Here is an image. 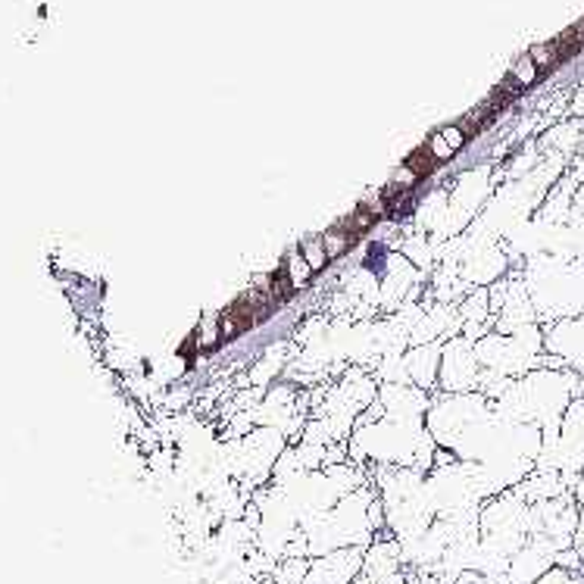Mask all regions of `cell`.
I'll use <instances>...</instances> for the list:
<instances>
[{"label": "cell", "instance_id": "3957f363", "mask_svg": "<svg viewBox=\"0 0 584 584\" xmlns=\"http://www.w3.org/2000/svg\"><path fill=\"white\" fill-rule=\"evenodd\" d=\"M288 278H291V285H294V291H300V288H307V282L316 275L310 266H307V260H303V253H300V247L297 250H291V257H288V266L282 269Z\"/></svg>", "mask_w": 584, "mask_h": 584}, {"label": "cell", "instance_id": "277c9868", "mask_svg": "<svg viewBox=\"0 0 584 584\" xmlns=\"http://www.w3.org/2000/svg\"><path fill=\"white\" fill-rule=\"evenodd\" d=\"M300 253H303V260H307V266L319 275L325 266H332L325 257V247H322V238H310V241H303L300 244Z\"/></svg>", "mask_w": 584, "mask_h": 584}, {"label": "cell", "instance_id": "5b68a950", "mask_svg": "<svg viewBox=\"0 0 584 584\" xmlns=\"http://www.w3.org/2000/svg\"><path fill=\"white\" fill-rule=\"evenodd\" d=\"M535 584H584V575L581 572H569L563 566H553L550 572H544Z\"/></svg>", "mask_w": 584, "mask_h": 584}, {"label": "cell", "instance_id": "6da1fadb", "mask_svg": "<svg viewBox=\"0 0 584 584\" xmlns=\"http://www.w3.org/2000/svg\"><path fill=\"white\" fill-rule=\"evenodd\" d=\"M363 550L366 547H344L316 556L300 584H350L363 569Z\"/></svg>", "mask_w": 584, "mask_h": 584}, {"label": "cell", "instance_id": "7a4b0ae2", "mask_svg": "<svg viewBox=\"0 0 584 584\" xmlns=\"http://www.w3.org/2000/svg\"><path fill=\"white\" fill-rule=\"evenodd\" d=\"M322 238V247H325V257H328V263H335V260H341L344 253L357 244V235L350 232V228L344 225V222H338V225H332L328 232H322L319 235Z\"/></svg>", "mask_w": 584, "mask_h": 584}]
</instances>
